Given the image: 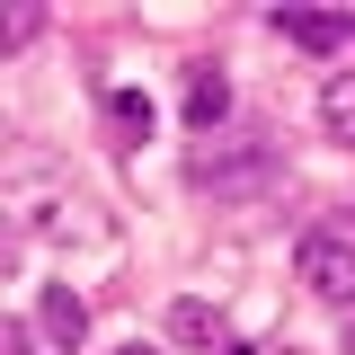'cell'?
Returning a JSON list of instances; mask_svg holds the SVG:
<instances>
[{
    "instance_id": "1",
    "label": "cell",
    "mask_w": 355,
    "mask_h": 355,
    "mask_svg": "<svg viewBox=\"0 0 355 355\" xmlns=\"http://www.w3.org/2000/svg\"><path fill=\"white\" fill-rule=\"evenodd\" d=\"M187 187L214 196V205H258V196L284 187V151L266 133H205L187 151Z\"/></svg>"
},
{
    "instance_id": "2",
    "label": "cell",
    "mask_w": 355,
    "mask_h": 355,
    "mask_svg": "<svg viewBox=\"0 0 355 355\" xmlns=\"http://www.w3.org/2000/svg\"><path fill=\"white\" fill-rule=\"evenodd\" d=\"M293 275H302L320 302H355V249L329 231V222H311L302 240H293Z\"/></svg>"
},
{
    "instance_id": "3",
    "label": "cell",
    "mask_w": 355,
    "mask_h": 355,
    "mask_svg": "<svg viewBox=\"0 0 355 355\" xmlns=\"http://www.w3.org/2000/svg\"><path fill=\"white\" fill-rule=\"evenodd\" d=\"M275 36L302 53H338V44H355V18L347 9H275Z\"/></svg>"
},
{
    "instance_id": "4",
    "label": "cell",
    "mask_w": 355,
    "mask_h": 355,
    "mask_svg": "<svg viewBox=\"0 0 355 355\" xmlns=\"http://www.w3.org/2000/svg\"><path fill=\"white\" fill-rule=\"evenodd\" d=\"M36 329H44L62 355H71V347L89 338V302L71 293V284H44V293H36Z\"/></svg>"
},
{
    "instance_id": "5",
    "label": "cell",
    "mask_w": 355,
    "mask_h": 355,
    "mask_svg": "<svg viewBox=\"0 0 355 355\" xmlns=\"http://www.w3.org/2000/svg\"><path fill=\"white\" fill-rule=\"evenodd\" d=\"M222 116H231V80H222V62H196L187 71V125H196V142L222 133Z\"/></svg>"
},
{
    "instance_id": "6",
    "label": "cell",
    "mask_w": 355,
    "mask_h": 355,
    "mask_svg": "<svg viewBox=\"0 0 355 355\" xmlns=\"http://www.w3.org/2000/svg\"><path fill=\"white\" fill-rule=\"evenodd\" d=\"M169 338H187V347H231V338H222V311L214 302H196V293H187V302H169Z\"/></svg>"
},
{
    "instance_id": "7",
    "label": "cell",
    "mask_w": 355,
    "mask_h": 355,
    "mask_svg": "<svg viewBox=\"0 0 355 355\" xmlns=\"http://www.w3.org/2000/svg\"><path fill=\"white\" fill-rule=\"evenodd\" d=\"M320 125H329V142L355 151V71H329V89H320Z\"/></svg>"
},
{
    "instance_id": "8",
    "label": "cell",
    "mask_w": 355,
    "mask_h": 355,
    "mask_svg": "<svg viewBox=\"0 0 355 355\" xmlns=\"http://www.w3.org/2000/svg\"><path fill=\"white\" fill-rule=\"evenodd\" d=\"M107 125H116V142H142L151 133V98L142 89H107Z\"/></svg>"
},
{
    "instance_id": "9",
    "label": "cell",
    "mask_w": 355,
    "mask_h": 355,
    "mask_svg": "<svg viewBox=\"0 0 355 355\" xmlns=\"http://www.w3.org/2000/svg\"><path fill=\"white\" fill-rule=\"evenodd\" d=\"M44 36V9H9V27H0V44L18 53V44H36Z\"/></svg>"
},
{
    "instance_id": "10",
    "label": "cell",
    "mask_w": 355,
    "mask_h": 355,
    "mask_svg": "<svg viewBox=\"0 0 355 355\" xmlns=\"http://www.w3.org/2000/svg\"><path fill=\"white\" fill-rule=\"evenodd\" d=\"M36 338H44L36 320H9V329H0V347H9V355H44V347H36Z\"/></svg>"
},
{
    "instance_id": "11",
    "label": "cell",
    "mask_w": 355,
    "mask_h": 355,
    "mask_svg": "<svg viewBox=\"0 0 355 355\" xmlns=\"http://www.w3.org/2000/svg\"><path fill=\"white\" fill-rule=\"evenodd\" d=\"M329 231H338V240L355 249V205H338V214H329Z\"/></svg>"
},
{
    "instance_id": "12",
    "label": "cell",
    "mask_w": 355,
    "mask_h": 355,
    "mask_svg": "<svg viewBox=\"0 0 355 355\" xmlns=\"http://www.w3.org/2000/svg\"><path fill=\"white\" fill-rule=\"evenodd\" d=\"M116 355H151V347H142V338H133V347H116Z\"/></svg>"
}]
</instances>
